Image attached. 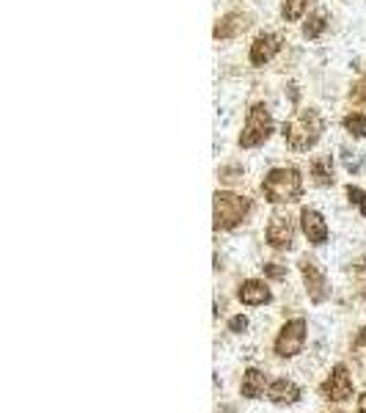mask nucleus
Here are the masks:
<instances>
[{
	"label": "nucleus",
	"instance_id": "412c9836",
	"mask_svg": "<svg viewBox=\"0 0 366 413\" xmlns=\"http://www.w3.org/2000/svg\"><path fill=\"white\" fill-rule=\"evenodd\" d=\"M262 270L270 279H284L287 276V267H281V265H262Z\"/></svg>",
	"mask_w": 366,
	"mask_h": 413
},
{
	"label": "nucleus",
	"instance_id": "9d476101",
	"mask_svg": "<svg viewBox=\"0 0 366 413\" xmlns=\"http://www.w3.org/2000/svg\"><path fill=\"white\" fill-rule=\"evenodd\" d=\"M281 50V39L275 33H265L259 36L254 44H251V64L254 66H265L267 61L275 58V53Z\"/></svg>",
	"mask_w": 366,
	"mask_h": 413
},
{
	"label": "nucleus",
	"instance_id": "9b49d317",
	"mask_svg": "<svg viewBox=\"0 0 366 413\" xmlns=\"http://www.w3.org/2000/svg\"><path fill=\"white\" fill-rule=\"evenodd\" d=\"M267 397H270V402H275V405H295L300 400V386L292 381H287V378H278V381L270 383Z\"/></svg>",
	"mask_w": 366,
	"mask_h": 413
},
{
	"label": "nucleus",
	"instance_id": "6ab92c4d",
	"mask_svg": "<svg viewBox=\"0 0 366 413\" xmlns=\"http://www.w3.org/2000/svg\"><path fill=\"white\" fill-rule=\"evenodd\" d=\"M347 198L355 204V207H361V215L366 218V191H361V188H347Z\"/></svg>",
	"mask_w": 366,
	"mask_h": 413
},
{
	"label": "nucleus",
	"instance_id": "4be33fe9",
	"mask_svg": "<svg viewBox=\"0 0 366 413\" xmlns=\"http://www.w3.org/2000/svg\"><path fill=\"white\" fill-rule=\"evenodd\" d=\"M344 165H347L350 171H358V168H361V158H355V155L344 152Z\"/></svg>",
	"mask_w": 366,
	"mask_h": 413
},
{
	"label": "nucleus",
	"instance_id": "393cba45",
	"mask_svg": "<svg viewBox=\"0 0 366 413\" xmlns=\"http://www.w3.org/2000/svg\"><path fill=\"white\" fill-rule=\"evenodd\" d=\"M358 413H366V394L358 397Z\"/></svg>",
	"mask_w": 366,
	"mask_h": 413
},
{
	"label": "nucleus",
	"instance_id": "0eeeda50",
	"mask_svg": "<svg viewBox=\"0 0 366 413\" xmlns=\"http://www.w3.org/2000/svg\"><path fill=\"white\" fill-rule=\"evenodd\" d=\"M300 273H303V281H306V289H308V298L314 300V303H322L325 298H328V279H325V273L317 267V262H311V259H300Z\"/></svg>",
	"mask_w": 366,
	"mask_h": 413
},
{
	"label": "nucleus",
	"instance_id": "4468645a",
	"mask_svg": "<svg viewBox=\"0 0 366 413\" xmlns=\"http://www.w3.org/2000/svg\"><path fill=\"white\" fill-rule=\"evenodd\" d=\"M240 394L248 397V400H259L265 394V375L259 369H248L242 375V386H240Z\"/></svg>",
	"mask_w": 366,
	"mask_h": 413
},
{
	"label": "nucleus",
	"instance_id": "1a4fd4ad",
	"mask_svg": "<svg viewBox=\"0 0 366 413\" xmlns=\"http://www.w3.org/2000/svg\"><path fill=\"white\" fill-rule=\"evenodd\" d=\"M300 223H303V231H306L311 246L328 243V223H325V218L317 210H303L300 212Z\"/></svg>",
	"mask_w": 366,
	"mask_h": 413
},
{
	"label": "nucleus",
	"instance_id": "ddd939ff",
	"mask_svg": "<svg viewBox=\"0 0 366 413\" xmlns=\"http://www.w3.org/2000/svg\"><path fill=\"white\" fill-rule=\"evenodd\" d=\"M248 25H251V23H248L245 14H226V17L218 20V25H215V39H232V36L245 31Z\"/></svg>",
	"mask_w": 366,
	"mask_h": 413
},
{
	"label": "nucleus",
	"instance_id": "5701e85b",
	"mask_svg": "<svg viewBox=\"0 0 366 413\" xmlns=\"http://www.w3.org/2000/svg\"><path fill=\"white\" fill-rule=\"evenodd\" d=\"M355 348H366V328L358 331V336H355Z\"/></svg>",
	"mask_w": 366,
	"mask_h": 413
},
{
	"label": "nucleus",
	"instance_id": "dca6fc26",
	"mask_svg": "<svg viewBox=\"0 0 366 413\" xmlns=\"http://www.w3.org/2000/svg\"><path fill=\"white\" fill-rule=\"evenodd\" d=\"M344 129L355 138H366V113H350L344 119Z\"/></svg>",
	"mask_w": 366,
	"mask_h": 413
},
{
	"label": "nucleus",
	"instance_id": "39448f33",
	"mask_svg": "<svg viewBox=\"0 0 366 413\" xmlns=\"http://www.w3.org/2000/svg\"><path fill=\"white\" fill-rule=\"evenodd\" d=\"M303 345H306V319H289L275 336V355L292 358L303 350Z\"/></svg>",
	"mask_w": 366,
	"mask_h": 413
},
{
	"label": "nucleus",
	"instance_id": "423d86ee",
	"mask_svg": "<svg viewBox=\"0 0 366 413\" xmlns=\"http://www.w3.org/2000/svg\"><path fill=\"white\" fill-rule=\"evenodd\" d=\"M320 394H322V400H331V402H344V400L353 397V378H350L344 364L333 367L328 381L320 386Z\"/></svg>",
	"mask_w": 366,
	"mask_h": 413
},
{
	"label": "nucleus",
	"instance_id": "6e6552de",
	"mask_svg": "<svg viewBox=\"0 0 366 413\" xmlns=\"http://www.w3.org/2000/svg\"><path fill=\"white\" fill-rule=\"evenodd\" d=\"M292 237H295V226L284 215H273L267 226V243L273 248H292Z\"/></svg>",
	"mask_w": 366,
	"mask_h": 413
},
{
	"label": "nucleus",
	"instance_id": "2eb2a0df",
	"mask_svg": "<svg viewBox=\"0 0 366 413\" xmlns=\"http://www.w3.org/2000/svg\"><path fill=\"white\" fill-rule=\"evenodd\" d=\"M311 177L317 185H331L333 182V165L331 158H317L311 163Z\"/></svg>",
	"mask_w": 366,
	"mask_h": 413
},
{
	"label": "nucleus",
	"instance_id": "f3484780",
	"mask_svg": "<svg viewBox=\"0 0 366 413\" xmlns=\"http://www.w3.org/2000/svg\"><path fill=\"white\" fill-rule=\"evenodd\" d=\"M322 31H325V14H311V17L306 20V25H303L306 39H317Z\"/></svg>",
	"mask_w": 366,
	"mask_h": 413
},
{
	"label": "nucleus",
	"instance_id": "7ed1b4c3",
	"mask_svg": "<svg viewBox=\"0 0 366 413\" xmlns=\"http://www.w3.org/2000/svg\"><path fill=\"white\" fill-rule=\"evenodd\" d=\"M212 218H215V229H234L237 223L245 221V215L251 212V201L245 196H237L229 191H218L212 198Z\"/></svg>",
	"mask_w": 366,
	"mask_h": 413
},
{
	"label": "nucleus",
	"instance_id": "a211bd4d",
	"mask_svg": "<svg viewBox=\"0 0 366 413\" xmlns=\"http://www.w3.org/2000/svg\"><path fill=\"white\" fill-rule=\"evenodd\" d=\"M306 6H308V0H284V20H289V23L300 20Z\"/></svg>",
	"mask_w": 366,
	"mask_h": 413
},
{
	"label": "nucleus",
	"instance_id": "aec40b11",
	"mask_svg": "<svg viewBox=\"0 0 366 413\" xmlns=\"http://www.w3.org/2000/svg\"><path fill=\"white\" fill-rule=\"evenodd\" d=\"M248 328V317L245 314H237V317L229 319V331H234V333H242Z\"/></svg>",
	"mask_w": 366,
	"mask_h": 413
},
{
	"label": "nucleus",
	"instance_id": "f03ea898",
	"mask_svg": "<svg viewBox=\"0 0 366 413\" xmlns=\"http://www.w3.org/2000/svg\"><path fill=\"white\" fill-rule=\"evenodd\" d=\"M262 191L273 204H292L303 196V179L295 168H273L262 182Z\"/></svg>",
	"mask_w": 366,
	"mask_h": 413
},
{
	"label": "nucleus",
	"instance_id": "f257e3e1",
	"mask_svg": "<svg viewBox=\"0 0 366 413\" xmlns=\"http://www.w3.org/2000/svg\"><path fill=\"white\" fill-rule=\"evenodd\" d=\"M322 129H325V125H322V119H320L317 110H300L298 116H292L284 125V138H287V144L292 149L306 152V149H311L320 141Z\"/></svg>",
	"mask_w": 366,
	"mask_h": 413
},
{
	"label": "nucleus",
	"instance_id": "b1692460",
	"mask_svg": "<svg viewBox=\"0 0 366 413\" xmlns=\"http://www.w3.org/2000/svg\"><path fill=\"white\" fill-rule=\"evenodd\" d=\"M355 96L366 102V80H364V83H358V89H355Z\"/></svg>",
	"mask_w": 366,
	"mask_h": 413
},
{
	"label": "nucleus",
	"instance_id": "f8f14e48",
	"mask_svg": "<svg viewBox=\"0 0 366 413\" xmlns=\"http://www.w3.org/2000/svg\"><path fill=\"white\" fill-rule=\"evenodd\" d=\"M237 298H240V303H245V306H265V303H270L273 292H270V286H267L265 281L251 279V281H245V284L240 286Z\"/></svg>",
	"mask_w": 366,
	"mask_h": 413
},
{
	"label": "nucleus",
	"instance_id": "20e7f679",
	"mask_svg": "<svg viewBox=\"0 0 366 413\" xmlns=\"http://www.w3.org/2000/svg\"><path fill=\"white\" fill-rule=\"evenodd\" d=\"M273 132V119H270V110L267 105H254L251 113H248V122L242 127V135H240V146L242 149H254L259 144H265Z\"/></svg>",
	"mask_w": 366,
	"mask_h": 413
}]
</instances>
